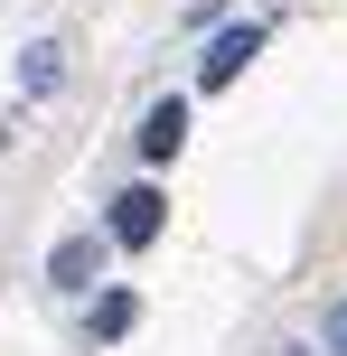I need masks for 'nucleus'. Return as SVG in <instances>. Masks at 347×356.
I'll list each match as a JSON object with an SVG mask.
<instances>
[{
  "instance_id": "1",
  "label": "nucleus",
  "mask_w": 347,
  "mask_h": 356,
  "mask_svg": "<svg viewBox=\"0 0 347 356\" xmlns=\"http://www.w3.org/2000/svg\"><path fill=\"white\" fill-rule=\"evenodd\" d=\"M160 207H169V197L160 188H122V197H113V244H131V253H141V244H160Z\"/></svg>"
},
{
  "instance_id": "2",
  "label": "nucleus",
  "mask_w": 347,
  "mask_h": 356,
  "mask_svg": "<svg viewBox=\"0 0 347 356\" xmlns=\"http://www.w3.org/2000/svg\"><path fill=\"white\" fill-rule=\"evenodd\" d=\"M254 47H263V29L244 19V29H225L216 47H207V66H197V75H207V85H235V75H244V56H254Z\"/></svg>"
},
{
  "instance_id": "3",
  "label": "nucleus",
  "mask_w": 347,
  "mask_h": 356,
  "mask_svg": "<svg viewBox=\"0 0 347 356\" xmlns=\"http://www.w3.org/2000/svg\"><path fill=\"white\" fill-rule=\"evenodd\" d=\"M179 141H188V104L169 94V104L141 113V150H150V160H179Z\"/></svg>"
},
{
  "instance_id": "4",
  "label": "nucleus",
  "mask_w": 347,
  "mask_h": 356,
  "mask_svg": "<svg viewBox=\"0 0 347 356\" xmlns=\"http://www.w3.org/2000/svg\"><path fill=\"white\" fill-rule=\"evenodd\" d=\"M94 272H104V244H94V234H66V244H56V263H47V282H56V291H85Z\"/></svg>"
},
{
  "instance_id": "5",
  "label": "nucleus",
  "mask_w": 347,
  "mask_h": 356,
  "mask_svg": "<svg viewBox=\"0 0 347 356\" xmlns=\"http://www.w3.org/2000/svg\"><path fill=\"white\" fill-rule=\"evenodd\" d=\"M56 75H66V47H56V38H38V47L19 56V94H56Z\"/></svg>"
},
{
  "instance_id": "6",
  "label": "nucleus",
  "mask_w": 347,
  "mask_h": 356,
  "mask_svg": "<svg viewBox=\"0 0 347 356\" xmlns=\"http://www.w3.org/2000/svg\"><path fill=\"white\" fill-rule=\"evenodd\" d=\"M131 319H141V300H131V291H104V300H94V338H122Z\"/></svg>"
},
{
  "instance_id": "7",
  "label": "nucleus",
  "mask_w": 347,
  "mask_h": 356,
  "mask_svg": "<svg viewBox=\"0 0 347 356\" xmlns=\"http://www.w3.org/2000/svg\"><path fill=\"white\" fill-rule=\"evenodd\" d=\"M329 356H347V300L329 309Z\"/></svg>"
},
{
  "instance_id": "8",
  "label": "nucleus",
  "mask_w": 347,
  "mask_h": 356,
  "mask_svg": "<svg viewBox=\"0 0 347 356\" xmlns=\"http://www.w3.org/2000/svg\"><path fill=\"white\" fill-rule=\"evenodd\" d=\"M282 356H310V347H282Z\"/></svg>"
}]
</instances>
